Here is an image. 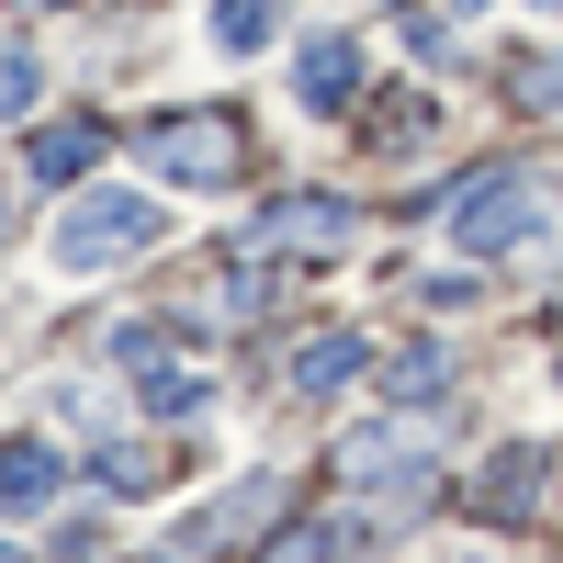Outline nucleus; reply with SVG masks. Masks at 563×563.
Instances as JSON below:
<instances>
[{
    "label": "nucleus",
    "instance_id": "nucleus-18",
    "mask_svg": "<svg viewBox=\"0 0 563 563\" xmlns=\"http://www.w3.org/2000/svg\"><path fill=\"white\" fill-rule=\"evenodd\" d=\"M0 238H12V203H0Z\"/></svg>",
    "mask_w": 563,
    "mask_h": 563
},
{
    "label": "nucleus",
    "instance_id": "nucleus-6",
    "mask_svg": "<svg viewBox=\"0 0 563 563\" xmlns=\"http://www.w3.org/2000/svg\"><path fill=\"white\" fill-rule=\"evenodd\" d=\"M350 79H361V45H350V34H316L305 57H294V102H305V113H339Z\"/></svg>",
    "mask_w": 563,
    "mask_h": 563
},
{
    "label": "nucleus",
    "instance_id": "nucleus-14",
    "mask_svg": "<svg viewBox=\"0 0 563 563\" xmlns=\"http://www.w3.org/2000/svg\"><path fill=\"white\" fill-rule=\"evenodd\" d=\"M135 372H147V417H192V406H203V384H192L180 361H158V350H147Z\"/></svg>",
    "mask_w": 563,
    "mask_h": 563
},
{
    "label": "nucleus",
    "instance_id": "nucleus-7",
    "mask_svg": "<svg viewBox=\"0 0 563 563\" xmlns=\"http://www.w3.org/2000/svg\"><path fill=\"white\" fill-rule=\"evenodd\" d=\"M57 507V451L45 440H0V519H34Z\"/></svg>",
    "mask_w": 563,
    "mask_h": 563
},
{
    "label": "nucleus",
    "instance_id": "nucleus-10",
    "mask_svg": "<svg viewBox=\"0 0 563 563\" xmlns=\"http://www.w3.org/2000/svg\"><path fill=\"white\" fill-rule=\"evenodd\" d=\"M90 158H102V124H45V135H34V158H23V169H34V180H79Z\"/></svg>",
    "mask_w": 563,
    "mask_h": 563
},
{
    "label": "nucleus",
    "instance_id": "nucleus-16",
    "mask_svg": "<svg viewBox=\"0 0 563 563\" xmlns=\"http://www.w3.org/2000/svg\"><path fill=\"white\" fill-rule=\"evenodd\" d=\"M12 113H34V57L0 45V124H12Z\"/></svg>",
    "mask_w": 563,
    "mask_h": 563
},
{
    "label": "nucleus",
    "instance_id": "nucleus-3",
    "mask_svg": "<svg viewBox=\"0 0 563 563\" xmlns=\"http://www.w3.org/2000/svg\"><path fill=\"white\" fill-rule=\"evenodd\" d=\"M339 462H350V485H361V496H384V519H406V507L429 496V462H417L406 440H350Z\"/></svg>",
    "mask_w": 563,
    "mask_h": 563
},
{
    "label": "nucleus",
    "instance_id": "nucleus-12",
    "mask_svg": "<svg viewBox=\"0 0 563 563\" xmlns=\"http://www.w3.org/2000/svg\"><path fill=\"white\" fill-rule=\"evenodd\" d=\"M440 384H451V361H440V350H395V361H384V395H406V406H429Z\"/></svg>",
    "mask_w": 563,
    "mask_h": 563
},
{
    "label": "nucleus",
    "instance_id": "nucleus-9",
    "mask_svg": "<svg viewBox=\"0 0 563 563\" xmlns=\"http://www.w3.org/2000/svg\"><path fill=\"white\" fill-rule=\"evenodd\" d=\"M474 507H485V519H496V530H519V519H530V507H541V462H530V451H507V462H496V474H485V496H474Z\"/></svg>",
    "mask_w": 563,
    "mask_h": 563
},
{
    "label": "nucleus",
    "instance_id": "nucleus-5",
    "mask_svg": "<svg viewBox=\"0 0 563 563\" xmlns=\"http://www.w3.org/2000/svg\"><path fill=\"white\" fill-rule=\"evenodd\" d=\"M282 496H294V474H249L238 496H214V507H192V519H180V541H192V552H214V541H238V530H260V519H271Z\"/></svg>",
    "mask_w": 563,
    "mask_h": 563
},
{
    "label": "nucleus",
    "instance_id": "nucleus-11",
    "mask_svg": "<svg viewBox=\"0 0 563 563\" xmlns=\"http://www.w3.org/2000/svg\"><path fill=\"white\" fill-rule=\"evenodd\" d=\"M214 45L225 57H260L271 45V0H214Z\"/></svg>",
    "mask_w": 563,
    "mask_h": 563
},
{
    "label": "nucleus",
    "instance_id": "nucleus-2",
    "mask_svg": "<svg viewBox=\"0 0 563 563\" xmlns=\"http://www.w3.org/2000/svg\"><path fill=\"white\" fill-rule=\"evenodd\" d=\"M451 238L462 249H530L541 238V192L530 180H462L451 192Z\"/></svg>",
    "mask_w": 563,
    "mask_h": 563
},
{
    "label": "nucleus",
    "instance_id": "nucleus-8",
    "mask_svg": "<svg viewBox=\"0 0 563 563\" xmlns=\"http://www.w3.org/2000/svg\"><path fill=\"white\" fill-rule=\"evenodd\" d=\"M350 238V214L327 203V192H305V203H271V225H260V249H339Z\"/></svg>",
    "mask_w": 563,
    "mask_h": 563
},
{
    "label": "nucleus",
    "instance_id": "nucleus-19",
    "mask_svg": "<svg viewBox=\"0 0 563 563\" xmlns=\"http://www.w3.org/2000/svg\"><path fill=\"white\" fill-rule=\"evenodd\" d=\"M541 12H563V0H541Z\"/></svg>",
    "mask_w": 563,
    "mask_h": 563
},
{
    "label": "nucleus",
    "instance_id": "nucleus-1",
    "mask_svg": "<svg viewBox=\"0 0 563 563\" xmlns=\"http://www.w3.org/2000/svg\"><path fill=\"white\" fill-rule=\"evenodd\" d=\"M147 238H158V203H147V192H90V203L57 225V260H68V271H102V260L147 249Z\"/></svg>",
    "mask_w": 563,
    "mask_h": 563
},
{
    "label": "nucleus",
    "instance_id": "nucleus-15",
    "mask_svg": "<svg viewBox=\"0 0 563 563\" xmlns=\"http://www.w3.org/2000/svg\"><path fill=\"white\" fill-rule=\"evenodd\" d=\"M90 474H102L113 496H147V485H158V451H135V440L113 451V440H102V462H90Z\"/></svg>",
    "mask_w": 563,
    "mask_h": 563
},
{
    "label": "nucleus",
    "instance_id": "nucleus-4",
    "mask_svg": "<svg viewBox=\"0 0 563 563\" xmlns=\"http://www.w3.org/2000/svg\"><path fill=\"white\" fill-rule=\"evenodd\" d=\"M147 158L169 180H225L238 169V124H147Z\"/></svg>",
    "mask_w": 563,
    "mask_h": 563
},
{
    "label": "nucleus",
    "instance_id": "nucleus-13",
    "mask_svg": "<svg viewBox=\"0 0 563 563\" xmlns=\"http://www.w3.org/2000/svg\"><path fill=\"white\" fill-rule=\"evenodd\" d=\"M350 361H361V339H339V327H327V339H305V361H294V395H327Z\"/></svg>",
    "mask_w": 563,
    "mask_h": 563
},
{
    "label": "nucleus",
    "instance_id": "nucleus-17",
    "mask_svg": "<svg viewBox=\"0 0 563 563\" xmlns=\"http://www.w3.org/2000/svg\"><path fill=\"white\" fill-rule=\"evenodd\" d=\"M519 102H530V113H563V57H541V68H519Z\"/></svg>",
    "mask_w": 563,
    "mask_h": 563
}]
</instances>
